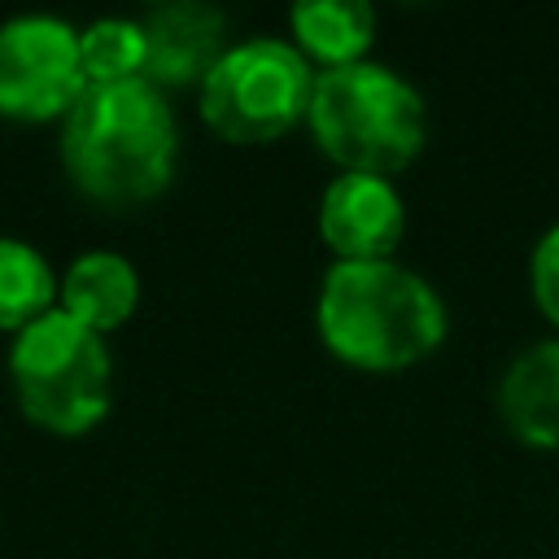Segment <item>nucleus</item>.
Segmentation results:
<instances>
[{
  "mask_svg": "<svg viewBox=\"0 0 559 559\" xmlns=\"http://www.w3.org/2000/svg\"><path fill=\"white\" fill-rule=\"evenodd\" d=\"M144 26V79L153 87L205 83L227 44V13L201 0H170L140 17Z\"/></svg>",
  "mask_w": 559,
  "mask_h": 559,
  "instance_id": "obj_8",
  "label": "nucleus"
},
{
  "mask_svg": "<svg viewBox=\"0 0 559 559\" xmlns=\"http://www.w3.org/2000/svg\"><path fill=\"white\" fill-rule=\"evenodd\" d=\"M498 415L524 445L559 450V341L511 358L498 380Z\"/></svg>",
  "mask_w": 559,
  "mask_h": 559,
  "instance_id": "obj_9",
  "label": "nucleus"
},
{
  "mask_svg": "<svg viewBox=\"0 0 559 559\" xmlns=\"http://www.w3.org/2000/svg\"><path fill=\"white\" fill-rule=\"evenodd\" d=\"M52 293L57 275L48 258L17 236H0V328H26L44 310H52Z\"/></svg>",
  "mask_w": 559,
  "mask_h": 559,
  "instance_id": "obj_12",
  "label": "nucleus"
},
{
  "mask_svg": "<svg viewBox=\"0 0 559 559\" xmlns=\"http://www.w3.org/2000/svg\"><path fill=\"white\" fill-rule=\"evenodd\" d=\"M175 114L148 79L87 83L61 114V162L70 179L109 205L157 197L175 175Z\"/></svg>",
  "mask_w": 559,
  "mask_h": 559,
  "instance_id": "obj_1",
  "label": "nucleus"
},
{
  "mask_svg": "<svg viewBox=\"0 0 559 559\" xmlns=\"http://www.w3.org/2000/svg\"><path fill=\"white\" fill-rule=\"evenodd\" d=\"M61 310L87 323L92 332H109L127 323V314L140 301V275L135 266L114 249H87L79 253L61 275Z\"/></svg>",
  "mask_w": 559,
  "mask_h": 559,
  "instance_id": "obj_10",
  "label": "nucleus"
},
{
  "mask_svg": "<svg viewBox=\"0 0 559 559\" xmlns=\"http://www.w3.org/2000/svg\"><path fill=\"white\" fill-rule=\"evenodd\" d=\"M79 61L87 83L144 79V26L135 17H96L79 31Z\"/></svg>",
  "mask_w": 559,
  "mask_h": 559,
  "instance_id": "obj_13",
  "label": "nucleus"
},
{
  "mask_svg": "<svg viewBox=\"0 0 559 559\" xmlns=\"http://www.w3.org/2000/svg\"><path fill=\"white\" fill-rule=\"evenodd\" d=\"M528 275H533V301H537V310L559 328V223L537 240Z\"/></svg>",
  "mask_w": 559,
  "mask_h": 559,
  "instance_id": "obj_14",
  "label": "nucleus"
},
{
  "mask_svg": "<svg viewBox=\"0 0 559 559\" xmlns=\"http://www.w3.org/2000/svg\"><path fill=\"white\" fill-rule=\"evenodd\" d=\"M314 323L323 345L358 371H402L445 341V306L437 288L389 262H332Z\"/></svg>",
  "mask_w": 559,
  "mask_h": 559,
  "instance_id": "obj_2",
  "label": "nucleus"
},
{
  "mask_svg": "<svg viewBox=\"0 0 559 559\" xmlns=\"http://www.w3.org/2000/svg\"><path fill=\"white\" fill-rule=\"evenodd\" d=\"M402 227V197L376 175H336L319 201V236L336 262H389Z\"/></svg>",
  "mask_w": 559,
  "mask_h": 559,
  "instance_id": "obj_7",
  "label": "nucleus"
},
{
  "mask_svg": "<svg viewBox=\"0 0 559 559\" xmlns=\"http://www.w3.org/2000/svg\"><path fill=\"white\" fill-rule=\"evenodd\" d=\"M306 127L345 175L389 179L419 157L428 140V109L397 70L358 61L314 74Z\"/></svg>",
  "mask_w": 559,
  "mask_h": 559,
  "instance_id": "obj_3",
  "label": "nucleus"
},
{
  "mask_svg": "<svg viewBox=\"0 0 559 559\" xmlns=\"http://www.w3.org/2000/svg\"><path fill=\"white\" fill-rule=\"evenodd\" d=\"M314 70L297 44L258 35L231 44L201 83V118L231 144H271L306 122Z\"/></svg>",
  "mask_w": 559,
  "mask_h": 559,
  "instance_id": "obj_5",
  "label": "nucleus"
},
{
  "mask_svg": "<svg viewBox=\"0 0 559 559\" xmlns=\"http://www.w3.org/2000/svg\"><path fill=\"white\" fill-rule=\"evenodd\" d=\"M297 52L323 70L358 66L376 35V13L362 0H301L288 13Z\"/></svg>",
  "mask_w": 559,
  "mask_h": 559,
  "instance_id": "obj_11",
  "label": "nucleus"
},
{
  "mask_svg": "<svg viewBox=\"0 0 559 559\" xmlns=\"http://www.w3.org/2000/svg\"><path fill=\"white\" fill-rule=\"evenodd\" d=\"M87 87L79 31L52 13H17L0 22V114L52 118Z\"/></svg>",
  "mask_w": 559,
  "mask_h": 559,
  "instance_id": "obj_6",
  "label": "nucleus"
},
{
  "mask_svg": "<svg viewBox=\"0 0 559 559\" xmlns=\"http://www.w3.org/2000/svg\"><path fill=\"white\" fill-rule=\"evenodd\" d=\"M9 376L22 411L52 432H87L109 411V349L105 336L66 314L44 310L17 328Z\"/></svg>",
  "mask_w": 559,
  "mask_h": 559,
  "instance_id": "obj_4",
  "label": "nucleus"
}]
</instances>
